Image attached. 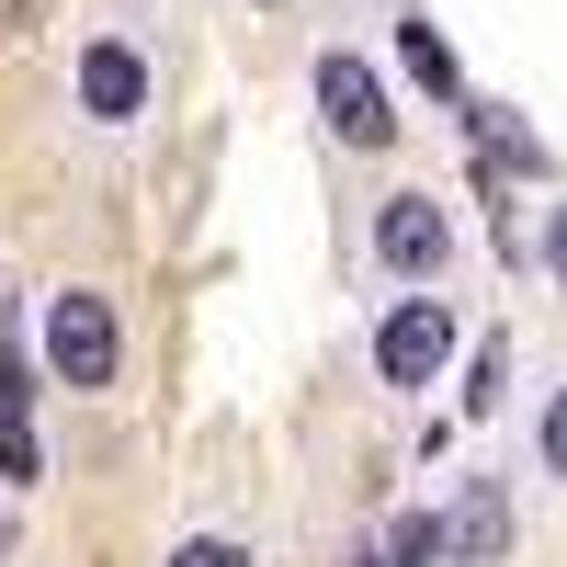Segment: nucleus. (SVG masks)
<instances>
[{"label":"nucleus","mask_w":567,"mask_h":567,"mask_svg":"<svg viewBox=\"0 0 567 567\" xmlns=\"http://www.w3.org/2000/svg\"><path fill=\"white\" fill-rule=\"evenodd\" d=\"M114 363H125L114 307L91 296V284H58V296H45V374H58L69 398H103V386H114Z\"/></svg>","instance_id":"obj_1"},{"label":"nucleus","mask_w":567,"mask_h":567,"mask_svg":"<svg viewBox=\"0 0 567 567\" xmlns=\"http://www.w3.org/2000/svg\"><path fill=\"white\" fill-rule=\"evenodd\" d=\"M443 363H454V307L420 284V296H398L386 318H374V374H386V386H409V398H432Z\"/></svg>","instance_id":"obj_2"},{"label":"nucleus","mask_w":567,"mask_h":567,"mask_svg":"<svg viewBox=\"0 0 567 567\" xmlns=\"http://www.w3.org/2000/svg\"><path fill=\"white\" fill-rule=\"evenodd\" d=\"M545 477H567V386L545 398Z\"/></svg>","instance_id":"obj_11"},{"label":"nucleus","mask_w":567,"mask_h":567,"mask_svg":"<svg viewBox=\"0 0 567 567\" xmlns=\"http://www.w3.org/2000/svg\"><path fill=\"white\" fill-rule=\"evenodd\" d=\"M318 103H329V125H341V148H398L386 91H374V69H363V58H341V45L318 58Z\"/></svg>","instance_id":"obj_4"},{"label":"nucleus","mask_w":567,"mask_h":567,"mask_svg":"<svg viewBox=\"0 0 567 567\" xmlns=\"http://www.w3.org/2000/svg\"><path fill=\"white\" fill-rule=\"evenodd\" d=\"M261 12H284V0H261Z\"/></svg>","instance_id":"obj_16"},{"label":"nucleus","mask_w":567,"mask_h":567,"mask_svg":"<svg viewBox=\"0 0 567 567\" xmlns=\"http://www.w3.org/2000/svg\"><path fill=\"white\" fill-rule=\"evenodd\" d=\"M80 114L91 125H136V114H148V58H136L125 34H91L80 45Z\"/></svg>","instance_id":"obj_5"},{"label":"nucleus","mask_w":567,"mask_h":567,"mask_svg":"<svg viewBox=\"0 0 567 567\" xmlns=\"http://www.w3.org/2000/svg\"><path fill=\"white\" fill-rule=\"evenodd\" d=\"M454 545H443V523H432V511H409V523L386 534V567H443Z\"/></svg>","instance_id":"obj_8"},{"label":"nucleus","mask_w":567,"mask_h":567,"mask_svg":"<svg viewBox=\"0 0 567 567\" xmlns=\"http://www.w3.org/2000/svg\"><path fill=\"white\" fill-rule=\"evenodd\" d=\"M45 23V0H0V34H34Z\"/></svg>","instance_id":"obj_12"},{"label":"nucleus","mask_w":567,"mask_h":567,"mask_svg":"<svg viewBox=\"0 0 567 567\" xmlns=\"http://www.w3.org/2000/svg\"><path fill=\"white\" fill-rule=\"evenodd\" d=\"M34 477H45V454L23 432V409H0V488H34Z\"/></svg>","instance_id":"obj_9"},{"label":"nucleus","mask_w":567,"mask_h":567,"mask_svg":"<svg viewBox=\"0 0 567 567\" xmlns=\"http://www.w3.org/2000/svg\"><path fill=\"white\" fill-rule=\"evenodd\" d=\"M341 567H386V556H341Z\"/></svg>","instance_id":"obj_15"},{"label":"nucleus","mask_w":567,"mask_h":567,"mask_svg":"<svg viewBox=\"0 0 567 567\" xmlns=\"http://www.w3.org/2000/svg\"><path fill=\"white\" fill-rule=\"evenodd\" d=\"M159 567H261V556H250L239 534H182V545H171Z\"/></svg>","instance_id":"obj_10"},{"label":"nucleus","mask_w":567,"mask_h":567,"mask_svg":"<svg viewBox=\"0 0 567 567\" xmlns=\"http://www.w3.org/2000/svg\"><path fill=\"white\" fill-rule=\"evenodd\" d=\"M398 58H409V80H432L443 103H465V69H454V45H443L432 23H398Z\"/></svg>","instance_id":"obj_7"},{"label":"nucleus","mask_w":567,"mask_h":567,"mask_svg":"<svg viewBox=\"0 0 567 567\" xmlns=\"http://www.w3.org/2000/svg\"><path fill=\"white\" fill-rule=\"evenodd\" d=\"M545 272L567 284V205H556V227H545Z\"/></svg>","instance_id":"obj_13"},{"label":"nucleus","mask_w":567,"mask_h":567,"mask_svg":"<svg viewBox=\"0 0 567 567\" xmlns=\"http://www.w3.org/2000/svg\"><path fill=\"white\" fill-rule=\"evenodd\" d=\"M0 556H12V511H0Z\"/></svg>","instance_id":"obj_14"},{"label":"nucleus","mask_w":567,"mask_h":567,"mask_svg":"<svg viewBox=\"0 0 567 567\" xmlns=\"http://www.w3.org/2000/svg\"><path fill=\"white\" fill-rule=\"evenodd\" d=\"M443 545H454L465 567H499V556H511V488H499V477H465V511L443 523Z\"/></svg>","instance_id":"obj_6"},{"label":"nucleus","mask_w":567,"mask_h":567,"mask_svg":"<svg viewBox=\"0 0 567 567\" xmlns=\"http://www.w3.org/2000/svg\"><path fill=\"white\" fill-rule=\"evenodd\" d=\"M374 261H386L398 284H443V261H454V216H443L432 194H386V205H374Z\"/></svg>","instance_id":"obj_3"}]
</instances>
